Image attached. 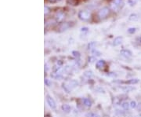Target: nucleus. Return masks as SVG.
I'll list each match as a JSON object with an SVG mask.
<instances>
[{
  "label": "nucleus",
  "mask_w": 141,
  "mask_h": 117,
  "mask_svg": "<svg viewBox=\"0 0 141 117\" xmlns=\"http://www.w3.org/2000/svg\"><path fill=\"white\" fill-rule=\"evenodd\" d=\"M109 14H110V9L108 7L105 6V7H103L102 9H100L97 12V18L99 20H104L107 18Z\"/></svg>",
  "instance_id": "1"
},
{
  "label": "nucleus",
  "mask_w": 141,
  "mask_h": 117,
  "mask_svg": "<svg viewBox=\"0 0 141 117\" xmlns=\"http://www.w3.org/2000/svg\"><path fill=\"white\" fill-rule=\"evenodd\" d=\"M78 85V82L77 80H75V79H71V80H70V81L68 82L67 84H65V85H64V86H65L66 90H67L68 92L69 93L70 90H71L74 89V87H76Z\"/></svg>",
  "instance_id": "4"
},
{
  "label": "nucleus",
  "mask_w": 141,
  "mask_h": 117,
  "mask_svg": "<svg viewBox=\"0 0 141 117\" xmlns=\"http://www.w3.org/2000/svg\"><path fill=\"white\" fill-rule=\"evenodd\" d=\"M45 83H46V84L47 86H49V87L51 85V82H49V79H45Z\"/></svg>",
  "instance_id": "27"
},
{
  "label": "nucleus",
  "mask_w": 141,
  "mask_h": 117,
  "mask_svg": "<svg viewBox=\"0 0 141 117\" xmlns=\"http://www.w3.org/2000/svg\"><path fill=\"white\" fill-rule=\"evenodd\" d=\"M82 102H83V104L87 107H90L91 105H92V102H91V101L88 98H83L82 99Z\"/></svg>",
  "instance_id": "14"
},
{
  "label": "nucleus",
  "mask_w": 141,
  "mask_h": 117,
  "mask_svg": "<svg viewBox=\"0 0 141 117\" xmlns=\"http://www.w3.org/2000/svg\"><path fill=\"white\" fill-rule=\"evenodd\" d=\"M138 19H139V16H138V15L136 14V13H132V14H130L129 18V21H137Z\"/></svg>",
  "instance_id": "13"
},
{
  "label": "nucleus",
  "mask_w": 141,
  "mask_h": 117,
  "mask_svg": "<svg viewBox=\"0 0 141 117\" xmlns=\"http://www.w3.org/2000/svg\"><path fill=\"white\" fill-rule=\"evenodd\" d=\"M96 43H95V42H91V43H89V44L88 45V49H93L96 46Z\"/></svg>",
  "instance_id": "19"
},
{
  "label": "nucleus",
  "mask_w": 141,
  "mask_h": 117,
  "mask_svg": "<svg viewBox=\"0 0 141 117\" xmlns=\"http://www.w3.org/2000/svg\"><path fill=\"white\" fill-rule=\"evenodd\" d=\"M120 54L125 57H132V52L130 51H129V49H122Z\"/></svg>",
  "instance_id": "7"
},
{
  "label": "nucleus",
  "mask_w": 141,
  "mask_h": 117,
  "mask_svg": "<svg viewBox=\"0 0 141 117\" xmlns=\"http://www.w3.org/2000/svg\"><path fill=\"white\" fill-rule=\"evenodd\" d=\"M139 82V79H131L128 81H126V83L128 84H136V83Z\"/></svg>",
  "instance_id": "16"
},
{
  "label": "nucleus",
  "mask_w": 141,
  "mask_h": 117,
  "mask_svg": "<svg viewBox=\"0 0 141 117\" xmlns=\"http://www.w3.org/2000/svg\"><path fill=\"white\" fill-rule=\"evenodd\" d=\"M61 108H62V110H63L64 112H66V113H69V112H71V107H70V105H68V104L63 105Z\"/></svg>",
  "instance_id": "9"
},
{
  "label": "nucleus",
  "mask_w": 141,
  "mask_h": 117,
  "mask_svg": "<svg viewBox=\"0 0 141 117\" xmlns=\"http://www.w3.org/2000/svg\"><path fill=\"white\" fill-rule=\"evenodd\" d=\"M66 3L71 6H78L79 4V0H67Z\"/></svg>",
  "instance_id": "11"
},
{
  "label": "nucleus",
  "mask_w": 141,
  "mask_h": 117,
  "mask_svg": "<svg viewBox=\"0 0 141 117\" xmlns=\"http://www.w3.org/2000/svg\"><path fill=\"white\" fill-rule=\"evenodd\" d=\"M136 106H137V104H136V102L135 101H132L130 102V108H136Z\"/></svg>",
  "instance_id": "21"
},
{
  "label": "nucleus",
  "mask_w": 141,
  "mask_h": 117,
  "mask_svg": "<svg viewBox=\"0 0 141 117\" xmlns=\"http://www.w3.org/2000/svg\"><path fill=\"white\" fill-rule=\"evenodd\" d=\"M93 72H91V71H87V72H86L85 73H84V76L85 77H86V78H88V79H90L91 77H93Z\"/></svg>",
  "instance_id": "18"
},
{
  "label": "nucleus",
  "mask_w": 141,
  "mask_h": 117,
  "mask_svg": "<svg viewBox=\"0 0 141 117\" xmlns=\"http://www.w3.org/2000/svg\"><path fill=\"white\" fill-rule=\"evenodd\" d=\"M46 102H47V104L49 105V106L52 109H56V102L54 101V99L51 96H49V95L46 96Z\"/></svg>",
  "instance_id": "5"
},
{
  "label": "nucleus",
  "mask_w": 141,
  "mask_h": 117,
  "mask_svg": "<svg viewBox=\"0 0 141 117\" xmlns=\"http://www.w3.org/2000/svg\"><path fill=\"white\" fill-rule=\"evenodd\" d=\"M105 65V61L104 60H99L96 62V68L97 69H102Z\"/></svg>",
  "instance_id": "12"
},
{
  "label": "nucleus",
  "mask_w": 141,
  "mask_h": 117,
  "mask_svg": "<svg viewBox=\"0 0 141 117\" xmlns=\"http://www.w3.org/2000/svg\"><path fill=\"white\" fill-rule=\"evenodd\" d=\"M122 43V37L121 36H118V37H116L113 42V45L115 46H119L121 45Z\"/></svg>",
  "instance_id": "8"
},
{
  "label": "nucleus",
  "mask_w": 141,
  "mask_h": 117,
  "mask_svg": "<svg viewBox=\"0 0 141 117\" xmlns=\"http://www.w3.org/2000/svg\"><path fill=\"white\" fill-rule=\"evenodd\" d=\"M86 117H96V115L92 112H88L86 115Z\"/></svg>",
  "instance_id": "23"
},
{
  "label": "nucleus",
  "mask_w": 141,
  "mask_h": 117,
  "mask_svg": "<svg viewBox=\"0 0 141 117\" xmlns=\"http://www.w3.org/2000/svg\"><path fill=\"white\" fill-rule=\"evenodd\" d=\"M135 31H136L135 28H130L128 29V32L129 33V34H133V33H135Z\"/></svg>",
  "instance_id": "24"
},
{
  "label": "nucleus",
  "mask_w": 141,
  "mask_h": 117,
  "mask_svg": "<svg viewBox=\"0 0 141 117\" xmlns=\"http://www.w3.org/2000/svg\"><path fill=\"white\" fill-rule=\"evenodd\" d=\"M78 15V18L83 21H87L91 18V13L89 10H80Z\"/></svg>",
  "instance_id": "2"
},
{
  "label": "nucleus",
  "mask_w": 141,
  "mask_h": 117,
  "mask_svg": "<svg viewBox=\"0 0 141 117\" xmlns=\"http://www.w3.org/2000/svg\"><path fill=\"white\" fill-rule=\"evenodd\" d=\"M132 90H134V88H132V87H125V88H123V90L125 91V92H129Z\"/></svg>",
  "instance_id": "25"
},
{
  "label": "nucleus",
  "mask_w": 141,
  "mask_h": 117,
  "mask_svg": "<svg viewBox=\"0 0 141 117\" xmlns=\"http://www.w3.org/2000/svg\"><path fill=\"white\" fill-rule=\"evenodd\" d=\"M51 76L53 78V79H62V75L61 74H56V73H53L52 75H51Z\"/></svg>",
  "instance_id": "17"
},
{
  "label": "nucleus",
  "mask_w": 141,
  "mask_h": 117,
  "mask_svg": "<svg viewBox=\"0 0 141 117\" xmlns=\"http://www.w3.org/2000/svg\"><path fill=\"white\" fill-rule=\"evenodd\" d=\"M44 10H45V15H47L48 13H50V11H51L50 8L48 7V6H45Z\"/></svg>",
  "instance_id": "22"
},
{
  "label": "nucleus",
  "mask_w": 141,
  "mask_h": 117,
  "mask_svg": "<svg viewBox=\"0 0 141 117\" xmlns=\"http://www.w3.org/2000/svg\"><path fill=\"white\" fill-rule=\"evenodd\" d=\"M88 28H82V29H81V31H88Z\"/></svg>",
  "instance_id": "28"
},
{
  "label": "nucleus",
  "mask_w": 141,
  "mask_h": 117,
  "mask_svg": "<svg viewBox=\"0 0 141 117\" xmlns=\"http://www.w3.org/2000/svg\"><path fill=\"white\" fill-rule=\"evenodd\" d=\"M71 25H70V24H69V22H68V23H63L61 25V27H60V31H65V30H67L69 27H70Z\"/></svg>",
  "instance_id": "10"
},
{
  "label": "nucleus",
  "mask_w": 141,
  "mask_h": 117,
  "mask_svg": "<svg viewBox=\"0 0 141 117\" xmlns=\"http://www.w3.org/2000/svg\"><path fill=\"white\" fill-rule=\"evenodd\" d=\"M49 2H50V3H55L56 0H48Z\"/></svg>",
  "instance_id": "29"
},
{
  "label": "nucleus",
  "mask_w": 141,
  "mask_h": 117,
  "mask_svg": "<svg viewBox=\"0 0 141 117\" xmlns=\"http://www.w3.org/2000/svg\"><path fill=\"white\" fill-rule=\"evenodd\" d=\"M136 117H141V113L140 114H138L137 115H136Z\"/></svg>",
  "instance_id": "30"
},
{
  "label": "nucleus",
  "mask_w": 141,
  "mask_h": 117,
  "mask_svg": "<svg viewBox=\"0 0 141 117\" xmlns=\"http://www.w3.org/2000/svg\"><path fill=\"white\" fill-rule=\"evenodd\" d=\"M93 54L94 57H99V56H100L101 55V53L100 52H99L98 51H96V49H93Z\"/></svg>",
  "instance_id": "20"
},
{
  "label": "nucleus",
  "mask_w": 141,
  "mask_h": 117,
  "mask_svg": "<svg viewBox=\"0 0 141 117\" xmlns=\"http://www.w3.org/2000/svg\"><path fill=\"white\" fill-rule=\"evenodd\" d=\"M139 42L141 43V37H139Z\"/></svg>",
  "instance_id": "31"
},
{
  "label": "nucleus",
  "mask_w": 141,
  "mask_h": 117,
  "mask_svg": "<svg viewBox=\"0 0 141 117\" xmlns=\"http://www.w3.org/2000/svg\"><path fill=\"white\" fill-rule=\"evenodd\" d=\"M64 16H65V14L63 10H58L55 14V19L58 23H60L64 19Z\"/></svg>",
  "instance_id": "6"
},
{
  "label": "nucleus",
  "mask_w": 141,
  "mask_h": 117,
  "mask_svg": "<svg viewBox=\"0 0 141 117\" xmlns=\"http://www.w3.org/2000/svg\"><path fill=\"white\" fill-rule=\"evenodd\" d=\"M72 54L74 55V57H78V58L80 57V53L78 52V51H73V52H72Z\"/></svg>",
  "instance_id": "26"
},
{
  "label": "nucleus",
  "mask_w": 141,
  "mask_h": 117,
  "mask_svg": "<svg viewBox=\"0 0 141 117\" xmlns=\"http://www.w3.org/2000/svg\"><path fill=\"white\" fill-rule=\"evenodd\" d=\"M124 6L123 0H113V3L111 5V7L113 10L117 11L119 9H122Z\"/></svg>",
  "instance_id": "3"
},
{
  "label": "nucleus",
  "mask_w": 141,
  "mask_h": 117,
  "mask_svg": "<svg viewBox=\"0 0 141 117\" xmlns=\"http://www.w3.org/2000/svg\"><path fill=\"white\" fill-rule=\"evenodd\" d=\"M122 107L123 109H125V110H128L129 107H130V103L127 102H124L122 104Z\"/></svg>",
  "instance_id": "15"
}]
</instances>
